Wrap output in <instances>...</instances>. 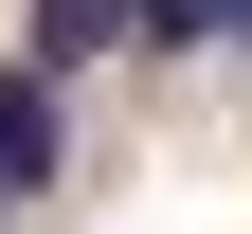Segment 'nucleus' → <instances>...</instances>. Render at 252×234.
<instances>
[{"mask_svg":"<svg viewBox=\"0 0 252 234\" xmlns=\"http://www.w3.org/2000/svg\"><path fill=\"white\" fill-rule=\"evenodd\" d=\"M216 36V0H126V54H198Z\"/></svg>","mask_w":252,"mask_h":234,"instance_id":"3","label":"nucleus"},{"mask_svg":"<svg viewBox=\"0 0 252 234\" xmlns=\"http://www.w3.org/2000/svg\"><path fill=\"white\" fill-rule=\"evenodd\" d=\"M36 18V72H90V54H126V0H18Z\"/></svg>","mask_w":252,"mask_h":234,"instance_id":"2","label":"nucleus"},{"mask_svg":"<svg viewBox=\"0 0 252 234\" xmlns=\"http://www.w3.org/2000/svg\"><path fill=\"white\" fill-rule=\"evenodd\" d=\"M216 36H234V54H252V0H216Z\"/></svg>","mask_w":252,"mask_h":234,"instance_id":"4","label":"nucleus"},{"mask_svg":"<svg viewBox=\"0 0 252 234\" xmlns=\"http://www.w3.org/2000/svg\"><path fill=\"white\" fill-rule=\"evenodd\" d=\"M54 162H72V72H0V216L54 198Z\"/></svg>","mask_w":252,"mask_h":234,"instance_id":"1","label":"nucleus"}]
</instances>
